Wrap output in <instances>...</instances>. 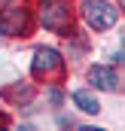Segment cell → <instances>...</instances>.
I'll use <instances>...</instances> for the list:
<instances>
[{
	"label": "cell",
	"instance_id": "6da1fadb",
	"mask_svg": "<svg viewBox=\"0 0 125 131\" xmlns=\"http://www.w3.org/2000/svg\"><path fill=\"white\" fill-rule=\"evenodd\" d=\"M40 21L55 34H70V3L67 0H40Z\"/></svg>",
	"mask_w": 125,
	"mask_h": 131
},
{
	"label": "cell",
	"instance_id": "7a4b0ae2",
	"mask_svg": "<svg viewBox=\"0 0 125 131\" xmlns=\"http://www.w3.org/2000/svg\"><path fill=\"white\" fill-rule=\"evenodd\" d=\"M82 15H86V21L92 25L95 31H107V28H113L116 18H119L116 6L107 3V0H82Z\"/></svg>",
	"mask_w": 125,
	"mask_h": 131
},
{
	"label": "cell",
	"instance_id": "3957f363",
	"mask_svg": "<svg viewBox=\"0 0 125 131\" xmlns=\"http://www.w3.org/2000/svg\"><path fill=\"white\" fill-rule=\"evenodd\" d=\"M28 21L31 18L25 9H3L0 12V34H25Z\"/></svg>",
	"mask_w": 125,
	"mask_h": 131
},
{
	"label": "cell",
	"instance_id": "277c9868",
	"mask_svg": "<svg viewBox=\"0 0 125 131\" xmlns=\"http://www.w3.org/2000/svg\"><path fill=\"white\" fill-rule=\"evenodd\" d=\"M34 76H43V73H52V70H58L61 67V55L55 52V49H37V55H34Z\"/></svg>",
	"mask_w": 125,
	"mask_h": 131
},
{
	"label": "cell",
	"instance_id": "5b68a950",
	"mask_svg": "<svg viewBox=\"0 0 125 131\" xmlns=\"http://www.w3.org/2000/svg\"><path fill=\"white\" fill-rule=\"evenodd\" d=\"M89 79H92L98 89H104V92H116L119 85H116V73L110 70V67H92V73H89Z\"/></svg>",
	"mask_w": 125,
	"mask_h": 131
},
{
	"label": "cell",
	"instance_id": "8992f818",
	"mask_svg": "<svg viewBox=\"0 0 125 131\" xmlns=\"http://www.w3.org/2000/svg\"><path fill=\"white\" fill-rule=\"evenodd\" d=\"M73 104H76L82 113H98V110H101V104H98V98H95L92 92H73Z\"/></svg>",
	"mask_w": 125,
	"mask_h": 131
},
{
	"label": "cell",
	"instance_id": "52a82bcc",
	"mask_svg": "<svg viewBox=\"0 0 125 131\" xmlns=\"http://www.w3.org/2000/svg\"><path fill=\"white\" fill-rule=\"evenodd\" d=\"M0 3H12V0H0Z\"/></svg>",
	"mask_w": 125,
	"mask_h": 131
}]
</instances>
